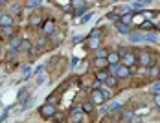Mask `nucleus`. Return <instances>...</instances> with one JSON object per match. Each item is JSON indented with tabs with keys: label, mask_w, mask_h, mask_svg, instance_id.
I'll use <instances>...</instances> for the list:
<instances>
[{
	"label": "nucleus",
	"mask_w": 160,
	"mask_h": 123,
	"mask_svg": "<svg viewBox=\"0 0 160 123\" xmlns=\"http://www.w3.org/2000/svg\"><path fill=\"white\" fill-rule=\"evenodd\" d=\"M109 70H111L109 76L116 77V79H125V77L129 76V68L123 66L122 62H120V64H112V66H109Z\"/></svg>",
	"instance_id": "obj_1"
},
{
	"label": "nucleus",
	"mask_w": 160,
	"mask_h": 123,
	"mask_svg": "<svg viewBox=\"0 0 160 123\" xmlns=\"http://www.w3.org/2000/svg\"><path fill=\"white\" fill-rule=\"evenodd\" d=\"M39 112H41V116H42V118H53L57 110H55V105H50V103H46V105H42V107H41V110H39Z\"/></svg>",
	"instance_id": "obj_2"
},
{
	"label": "nucleus",
	"mask_w": 160,
	"mask_h": 123,
	"mask_svg": "<svg viewBox=\"0 0 160 123\" xmlns=\"http://www.w3.org/2000/svg\"><path fill=\"white\" fill-rule=\"evenodd\" d=\"M83 120V110L81 108H72L70 116H68V123H81Z\"/></svg>",
	"instance_id": "obj_3"
},
{
	"label": "nucleus",
	"mask_w": 160,
	"mask_h": 123,
	"mask_svg": "<svg viewBox=\"0 0 160 123\" xmlns=\"http://www.w3.org/2000/svg\"><path fill=\"white\" fill-rule=\"evenodd\" d=\"M138 62L142 64V68H147V66H151V62H153V57H151V53H147V52H140V55H138Z\"/></svg>",
	"instance_id": "obj_4"
},
{
	"label": "nucleus",
	"mask_w": 160,
	"mask_h": 123,
	"mask_svg": "<svg viewBox=\"0 0 160 123\" xmlns=\"http://www.w3.org/2000/svg\"><path fill=\"white\" fill-rule=\"evenodd\" d=\"M120 62H122V64H123V66H127V68H132V66H134V62H136V57H134V55H132V53H125V55H122V57H120Z\"/></svg>",
	"instance_id": "obj_5"
},
{
	"label": "nucleus",
	"mask_w": 160,
	"mask_h": 123,
	"mask_svg": "<svg viewBox=\"0 0 160 123\" xmlns=\"http://www.w3.org/2000/svg\"><path fill=\"white\" fill-rule=\"evenodd\" d=\"M41 30H42L44 35H52V33L55 31V20H46V22H42Z\"/></svg>",
	"instance_id": "obj_6"
},
{
	"label": "nucleus",
	"mask_w": 160,
	"mask_h": 123,
	"mask_svg": "<svg viewBox=\"0 0 160 123\" xmlns=\"http://www.w3.org/2000/svg\"><path fill=\"white\" fill-rule=\"evenodd\" d=\"M20 44H22V39H20V37H17V35H13V37L9 39V42H8V48L18 52V50H20Z\"/></svg>",
	"instance_id": "obj_7"
},
{
	"label": "nucleus",
	"mask_w": 160,
	"mask_h": 123,
	"mask_svg": "<svg viewBox=\"0 0 160 123\" xmlns=\"http://www.w3.org/2000/svg\"><path fill=\"white\" fill-rule=\"evenodd\" d=\"M105 99H103V94L101 90H92L90 94V103H94V105H99V103H103Z\"/></svg>",
	"instance_id": "obj_8"
},
{
	"label": "nucleus",
	"mask_w": 160,
	"mask_h": 123,
	"mask_svg": "<svg viewBox=\"0 0 160 123\" xmlns=\"http://www.w3.org/2000/svg\"><path fill=\"white\" fill-rule=\"evenodd\" d=\"M13 22H15V20H13L11 15H2L0 17V26H2V28H9V26H13Z\"/></svg>",
	"instance_id": "obj_9"
},
{
	"label": "nucleus",
	"mask_w": 160,
	"mask_h": 123,
	"mask_svg": "<svg viewBox=\"0 0 160 123\" xmlns=\"http://www.w3.org/2000/svg\"><path fill=\"white\" fill-rule=\"evenodd\" d=\"M129 41L131 42H142L144 41V33L142 31H131L129 33Z\"/></svg>",
	"instance_id": "obj_10"
},
{
	"label": "nucleus",
	"mask_w": 160,
	"mask_h": 123,
	"mask_svg": "<svg viewBox=\"0 0 160 123\" xmlns=\"http://www.w3.org/2000/svg\"><path fill=\"white\" fill-rule=\"evenodd\" d=\"M107 62H109V66H112V64H120V55H118V52H109Z\"/></svg>",
	"instance_id": "obj_11"
},
{
	"label": "nucleus",
	"mask_w": 160,
	"mask_h": 123,
	"mask_svg": "<svg viewBox=\"0 0 160 123\" xmlns=\"http://www.w3.org/2000/svg\"><path fill=\"white\" fill-rule=\"evenodd\" d=\"M144 41H147V42H157V41H158V33L147 31V33H144Z\"/></svg>",
	"instance_id": "obj_12"
},
{
	"label": "nucleus",
	"mask_w": 160,
	"mask_h": 123,
	"mask_svg": "<svg viewBox=\"0 0 160 123\" xmlns=\"http://www.w3.org/2000/svg\"><path fill=\"white\" fill-rule=\"evenodd\" d=\"M107 77H109V72H105V70H98L96 72V81H99V83H105Z\"/></svg>",
	"instance_id": "obj_13"
},
{
	"label": "nucleus",
	"mask_w": 160,
	"mask_h": 123,
	"mask_svg": "<svg viewBox=\"0 0 160 123\" xmlns=\"http://www.w3.org/2000/svg\"><path fill=\"white\" fill-rule=\"evenodd\" d=\"M13 33H15V26L2 28V30H0V35H2V37H13Z\"/></svg>",
	"instance_id": "obj_14"
},
{
	"label": "nucleus",
	"mask_w": 160,
	"mask_h": 123,
	"mask_svg": "<svg viewBox=\"0 0 160 123\" xmlns=\"http://www.w3.org/2000/svg\"><path fill=\"white\" fill-rule=\"evenodd\" d=\"M101 46V39H88V48L90 50H99Z\"/></svg>",
	"instance_id": "obj_15"
},
{
	"label": "nucleus",
	"mask_w": 160,
	"mask_h": 123,
	"mask_svg": "<svg viewBox=\"0 0 160 123\" xmlns=\"http://www.w3.org/2000/svg\"><path fill=\"white\" fill-rule=\"evenodd\" d=\"M138 28L142 30V33H147V31H151V30H153V24H151L149 20H144V22H142V24H140Z\"/></svg>",
	"instance_id": "obj_16"
},
{
	"label": "nucleus",
	"mask_w": 160,
	"mask_h": 123,
	"mask_svg": "<svg viewBox=\"0 0 160 123\" xmlns=\"http://www.w3.org/2000/svg\"><path fill=\"white\" fill-rule=\"evenodd\" d=\"M30 24L32 26H42V18L39 15H32L30 17Z\"/></svg>",
	"instance_id": "obj_17"
},
{
	"label": "nucleus",
	"mask_w": 160,
	"mask_h": 123,
	"mask_svg": "<svg viewBox=\"0 0 160 123\" xmlns=\"http://www.w3.org/2000/svg\"><path fill=\"white\" fill-rule=\"evenodd\" d=\"M101 33H103V28H94V30L88 33V39H99Z\"/></svg>",
	"instance_id": "obj_18"
},
{
	"label": "nucleus",
	"mask_w": 160,
	"mask_h": 123,
	"mask_svg": "<svg viewBox=\"0 0 160 123\" xmlns=\"http://www.w3.org/2000/svg\"><path fill=\"white\" fill-rule=\"evenodd\" d=\"M116 30L120 31V33H131V30H129V26H125V24H122V22H116Z\"/></svg>",
	"instance_id": "obj_19"
},
{
	"label": "nucleus",
	"mask_w": 160,
	"mask_h": 123,
	"mask_svg": "<svg viewBox=\"0 0 160 123\" xmlns=\"http://www.w3.org/2000/svg\"><path fill=\"white\" fill-rule=\"evenodd\" d=\"M94 64H96L98 68H103V70H105V68L109 66V62H107V59H99V57H96V61H94Z\"/></svg>",
	"instance_id": "obj_20"
},
{
	"label": "nucleus",
	"mask_w": 160,
	"mask_h": 123,
	"mask_svg": "<svg viewBox=\"0 0 160 123\" xmlns=\"http://www.w3.org/2000/svg\"><path fill=\"white\" fill-rule=\"evenodd\" d=\"M81 110H83V112H92V110H94V103H90V101H85V103L81 105Z\"/></svg>",
	"instance_id": "obj_21"
},
{
	"label": "nucleus",
	"mask_w": 160,
	"mask_h": 123,
	"mask_svg": "<svg viewBox=\"0 0 160 123\" xmlns=\"http://www.w3.org/2000/svg\"><path fill=\"white\" fill-rule=\"evenodd\" d=\"M132 11H131V13H127V15H123V17H120V22H122V24H125V26H127L129 22H131V20H132Z\"/></svg>",
	"instance_id": "obj_22"
},
{
	"label": "nucleus",
	"mask_w": 160,
	"mask_h": 123,
	"mask_svg": "<svg viewBox=\"0 0 160 123\" xmlns=\"http://www.w3.org/2000/svg\"><path fill=\"white\" fill-rule=\"evenodd\" d=\"M147 4H149V2H132V4L129 6V9H132V7H134V9H142V7L147 6Z\"/></svg>",
	"instance_id": "obj_23"
},
{
	"label": "nucleus",
	"mask_w": 160,
	"mask_h": 123,
	"mask_svg": "<svg viewBox=\"0 0 160 123\" xmlns=\"http://www.w3.org/2000/svg\"><path fill=\"white\" fill-rule=\"evenodd\" d=\"M127 13H131L129 6H122V7H118V13H116V15H118V17H123V15H127Z\"/></svg>",
	"instance_id": "obj_24"
},
{
	"label": "nucleus",
	"mask_w": 160,
	"mask_h": 123,
	"mask_svg": "<svg viewBox=\"0 0 160 123\" xmlns=\"http://www.w3.org/2000/svg\"><path fill=\"white\" fill-rule=\"evenodd\" d=\"M105 85H107L109 88H114V86H116V77L109 76V77H107V81H105Z\"/></svg>",
	"instance_id": "obj_25"
},
{
	"label": "nucleus",
	"mask_w": 160,
	"mask_h": 123,
	"mask_svg": "<svg viewBox=\"0 0 160 123\" xmlns=\"http://www.w3.org/2000/svg\"><path fill=\"white\" fill-rule=\"evenodd\" d=\"M85 13H87V6H85V7H79V9H74V17H76V18L83 17Z\"/></svg>",
	"instance_id": "obj_26"
},
{
	"label": "nucleus",
	"mask_w": 160,
	"mask_h": 123,
	"mask_svg": "<svg viewBox=\"0 0 160 123\" xmlns=\"http://www.w3.org/2000/svg\"><path fill=\"white\" fill-rule=\"evenodd\" d=\"M44 46H46V39H44V37H41V39H37V48H35V50L39 52V50H42Z\"/></svg>",
	"instance_id": "obj_27"
},
{
	"label": "nucleus",
	"mask_w": 160,
	"mask_h": 123,
	"mask_svg": "<svg viewBox=\"0 0 160 123\" xmlns=\"http://www.w3.org/2000/svg\"><path fill=\"white\" fill-rule=\"evenodd\" d=\"M107 55H109L107 50H96V57H99V59H107Z\"/></svg>",
	"instance_id": "obj_28"
},
{
	"label": "nucleus",
	"mask_w": 160,
	"mask_h": 123,
	"mask_svg": "<svg viewBox=\"0 0 160 123\" xmlns=\"http://www.w3.org/2000/svg\"><path fill=\"white\" fill-rule=\"evenodd\" d=\"M9 13H11V17L18 15V13H20V6H18V4H11V11H9Z\"/></svg>",
	"instance_id": "obj_29"
},
{
	"label": "nucleus",
	"mask_w": 160,
	"mask_h": 123,
	"mask_svg": "<svg viewBox=\"0 0 160 123\" xmlns=\"http://www.w3.org/2000/svg\"><path fill=\"white\" fill-rule=\"evenodd\" d=\"M70 6H72L74 9H79V7H85V6H87V2H70Z\"/></svg>",
	"instance_id": "obj_30"
},
{
	"label": "nucleus",
	"mask_w": 160,
	"mask_h": 123,
	"mask_svg": "<svg viewBox=\"0 0 160 123\" xmlns=\"http://www.w3.org/2000/svg\"><path fill=\"white\" fill-rule=\"evenodd\" d=\"M92 15H94L92 11H88V13H85V15L81 17V22H83V24H85V22H88V20L92 18Z\"/></svg>",
	"instance_id": "obj_31"
},
{
	"label": "nucleus",
	"mask_w": 160,
	"mask_h": 123,
	"mask_svg": "<svg viewBox=\"0 0 160 123\" xmlns=\"http://www.w3.org/2000/svg\"><path fill=\"white\" fill-rule=\"evenodd\" d=\"M158 70H160L158 66H153V68L149 70V74H147V76H149V77H157V76H158Z\"/></svg>",
	"instance_id": "obj_32"
},
{
	"label": "nucleus",
	"mask_w": 160,
	"mask_h": 123,
	"mask_svg": "<svg viewBox=\"0 0 160 123\" xmlns=\"http://www.w3.org/2000/svg\"><path fill=\"white\" fill-rule=\"evenodd\" d=\"M107 108H109V112H112V110H118V108H120V103H118V101H112L111 105H107Z\"/></svg>",
	"instance_id": "obj_33"
},
{
	"label": "nucleus",
	"mask_w": 160,
	"mask_h": 123,
	"mask_svg": "<svg viewBox=\"0 0 160 123\" xmlns=\"http://www.w3.org/2000/svg\"><path fill=\"white\" fill-rule=\"evenodd\" d=\"M41 4H42V2H41V0H32V2H28V4H26V6H28V7H30V9H32V7H37V6H41Z\"/></svg>",
	"instance_id": "obj_34"
},
{
	"label": "nucleus",
	"mask_w": 160,
	"mask_h": 123,
	"mask_svg": "<svg viewBox=\"0 0 160 123\" xmlns=\"http://www.w3.org/2000/svg\"><path fill=\"white\" fill-rule=\"evenodd\" d=\"M151 92L153 94H160V81L158 83H155V85H151Z\"/></svg>",
	"instance_id": "obj_35"
},
{
	"label": "nucleus",
	"mask_w": 160,
	"mask_h": 123,
	"mask_svg": "<svg viewBox=\"0 0 160 123\" xmlns=\"http://www.w3.org/2000/svg\"><path fill=\"white\" fill-rule=\"evenodd\" d=\"M61 39H63V35H61V33H59V35H57V33H52V41H53L55 44H57V42H61Z\"/></svg>",
	"instance_id": "obj_36"
},
{
	"label": "nucleus",
	"mask_w": 160,
	"mask_h": 123,
	"mask_svg": "<svg viewBox=\"0 0 160 123\" xmlns=\"http://www.w3.org/2000/svg\"><path fill=\"white\" fill-rule=\"evenodd\" d=\"M20 48H22V50H28V52H30V50H32V42H30V41H22Z\"/></svg>",
	"instance_id": "obj_37"
},
{
	"label": "nucleus",
	"mask_w": 160,
	"mask_h": 123,
	"mask_svg": "<svg viewBox=\"0 0 160 123\" xmlns=\"http://www.w3.org/2000/svg\"><path fill=\"white\" fill-rule=\"evenodd\" d=\"M132 116H134V114H132L131 110H127V112H123V116H122V120H125V121H129V120H132Z\"/></svg>",
	"instance_id": "obj_38"
},
{
	"label": "nucleus",
	"mask_w": 160,
	"mask_h": 123,
	"mask_svg": "<svg viewBox=\"0 0 160 123\" xmlns=\"http://www.w3.org/2000/svg\"><path fill=\"white\" fill-rule=\"evenodd\" d=\"M155 107H160V94H155V99H153Z\"/></svg>",
	"instance_id": "obj_39"
},
{
	"label": "nucleus",
	"mask_w": 160,
	"mask_h": 123,
	"mask_svg": "<svg viewBox=\"0 0 160 123\" xmlns=\"http://www.w3.org/2000/svg\"><path fill=\"white\" fill-rule=\"evenodd\" d=\"M17 55V50H8V59H13Z\"/></svg>",
	"instance_id": "obj_40"
},
{
	"label": "nucleus",
	"mask_w": 160,
	"mask_h": 123,
	"mask_svg": "<svg viewBox=\"0 0 160 123\" xmlns=\"http://www.w3.org/2000/svg\"><path fill=\"white\" fill-rule=\"evenodd\" d=\"M53 118H55V121H64V116L61 114V112H59V114L55 112V116H53Z\"/></svg>",
	"instance_id": "obj_41"
},
{
	"label": "nucleus",
	"mask_w": 160,
	"mask_h": 123,
	"mask_svg": "<svg viewBox=\"0 0 160 123\" xmlns=\"http://www.w3.org/2000/svg\"><path fill=\"white\" fill-rule=\"evenodd\" d=\"M26 92H28V90H26V88H22V90H20V92H18V96H17V97H18V101H22V97H24V96H26Z\"/></svg>",
	"instance_id": "obj_42"
},
{
	"label": "nucleus",
	"mask_w": 160,
	"mask_h": 123,
	"mask_svg": "<svg viewBox=\"0 0 160 123\" xmlns=\"http://www.w3.org/2000/svg\"><path fill=\"white\" fill-rule=\"evenodd\" d=\"M81 41H83V37H81V35H76V37H74V41H72V42H74V44H79Z\"/></svg>",
	"instance_id": "obj_43"
},
{
	"label": "nucleus",
	"mask_w": 160,
	"mask_h": 123,
	"mask_svg": "<svg viewBox=\"0 0 160 123\" xmlns=\"http://www.w3.org/2000/svg\"><path fill=\"white\" fill-rule=\"evenodd\" d=\"M42 70H44V66H37V70H35L33 74H35V76H41V74H42Z\"/></svg>",
	"instance_id": "obj_44"
},
{
	"label": "nucleus",
	"mask_w": 160,
	"mask_h": 123,
	"mask_svg": "<svg viewBox=\"0 0 160 123\" xmlns=\"http://www.w3.org/2000/svg\"><path fill=\"white\" fill-rule=\"evenodd\" d=\"M109 18H111V20H118V22H120V17L116 15V13H109Z\"/></svg>",
	"instance_id": "obj_45"
},
{
	"label": "nucleus",
	"mask_w": 160,
	"mask_h": 123,
	"mask_svg": "<svg viewBox=\"0 0 160 123\" xmlns=\"http://www.w3.org/2000/svg\"><path fill=\"white\" fill-rule=\"evenodd\" d=\"M78 62H79V59H76V57H72V61H70V66H72V68H74V66H76V64H78Z\"/></svg>",
	"instance_id": "obj_46"
},
{
	"label": "nucleus",
	"mask_w": 160,
	"mask_h": 123,
	"mask_svg": "<svg viewBox=\"0 0 160 123\" xmlns=\"http://www.w3.org/2000/svg\"><path fill=\"white\" fill-rule=\"evenodd\" d=\"M37 83H39V85H42V83H44V76H39V79H37Z\"/></svg>",
	"instance_id": "obj_47"
},
{
	"label": "nucleus",
	"mask_w": 160,
	"mask_h": 123,
	"mask_svg": "<svg viewBox=\"0 0 160 123\" xmlns=\"http://www.w3.org/2000/svg\"><path fill=\"white\" fill-rule=\"evenodd\" d=\"M6 120H8V114H2V116H0V123L6 121Z\"/></svg>",
	"instance_id": "obj_48"
},
{
	"label": "nucleus",
	"mask_w": 160,
	"mask_h": 123,
	"mask_svg": "<svg viewBox=\"0 0 160 123\" xmlns=\"http://www.w3.org/2000/svg\"><path fill=\"white\" fill-rule=\"evenodd\" d=\"M99 112H101V114H107V112H109V108H107V107H101V110H99Z\"/></svg>",
	"instance_id": "obj_49"
},
{
	"label": "nucleus",
	"mask_w": 160,
	"mask_h": 123,
	"mask_svg": "<svg viewBox=\"0 0 160 123\" xmlns=\"http://www.w3.org/2000/svg\"><path fill=\"white\" fill-rule=\"evenodd\" d=\"M157 28H158V30H160V22H158V24H157Z\"/></svg>",
	"instance_id": "obj_50"
},
{
	"label": "nucleus",
	"mask_w": 160,
	"mask_h": 123,
	"mask_svg": "<svg viewBox=\"0 0 160 123\" xmlns=\"http://www.w3.org/2000/svg\"><path fill=\"white\" fill-rule=\"evenodd\" d=\"M0 52H2V42H0Z\"/></svg>",
	"instance_id": "obj_51"
}]
</instances>
